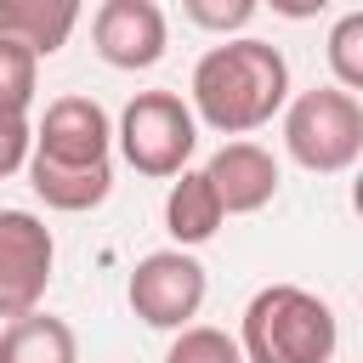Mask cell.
I'll use <instances>...</instances> for the list:
<instances>
[{"mask_svg":"<svg viewBox=\"0 0 363 363\" xmlns=\"http://www.w3.org/2000/svg\"><path fill=\"white\" fill-rule=\"evenodd\" d=\"M278 108H289V62L272 40H221L193 62V119L244 142Z\"/></svg>","mask_w":363,"mask_h":363,"instance_id":"1","label":"cell"},{"mask_svg":"<svg viewBox=\"0 0 363 363\" xmlns=\"http://www.w3.org/2000/svg\"><path fill=\"white\" fill-rule=\"evenodd\" d=\"M244 363H329L340 346L335 306L301 284H267L250 295L238 323Z\"/></svg>","mask_w":363,"mask_h":363,"instance_id":"2","label":"cell"},{"mask_svg":"<svg viewBox=\"0 0 363 363\" xmlns=\"http://www.w3.org/2000/svg\"><path fill=\"white\" fill-rule=\"evenodd\" d=\"M284 147L312 176H340L363 159V102L340 85H312L284 108Z\"/></svg>","mask_w":363,"mask_h":363,"instance_id":"3","label":"cell"},{"mask_svg":"<svg viewBox=\"0 0 363 363\" xmlns=\"http://www.w3.org/2000/svg\"><path fill=\"white\" fill-rule=\"evenodd\" d=\"M119 153L136 176L170 182L187 170L193 147H199V119L176 91H136L119 113Z\"/></svg>","mask_w":363,"mask_h":363,"instance_id":"4","label":"cell"},{"mask_svg":"<svg viewBox=\"0 0 363 363\" xmlns=\"http://www.w3.org/2000/svg\"><path fill=\"white\" fill-rule=\"evenodd\" d=\"M204 267H199V255H187V250H153V255H142L136 267H130V278H125V301H130V312L147 323V329H170V335H182V329H193V318H199V306H204Z\"/></svg>","mask_w":363,"mask_h":363,"instance_id":"5","label":"cell"},{"mask_svg":"<svg viewBox=\"0 0 363 363\" xmlns=\"http://www.w3.org/2000/svg\"><path fill=\"white\" fill-rule=\"evenodd\" d=\"M57 267V238L34 210H0V318L40 312Z\"/></svg>","mask_w":363,"mask_h":363,"instance_id":"6","label":"cell"},{"mask_svg":"<svg viewBox=\"0 0 363 363\" xmlns=\"http://www.w3.org/2000/svg\"><path fill=\"white\" fill-rule=\"evenodd\" d=\"M113 119L102 113L96 96H57L45 102L40 125H34V159L45 164H74V170H91V164H108V147H113Z\"/></svg>","mask_w":363,"mask_h":363,"instance_id":"7","label":"cell"},{"mask_svg":"<svg viewBox=\"0 0 363 363\" xmlns=\"http://www.w3.org/2000/svg\"><path fill=\"white\" fill-rule=\"evenodd\" d=\"M91 40H96V57L108 68H125V74H142L164 57L170 45V23L153 0H102L91 11Z\"/></svg>","mask_w":363,"mask_h":363,"instance_id":"8","label":"cell"},{"mask_svg":"<svg viewBox=\"0 0 363 363\" xmlns=\"http://www.w3.org/2000/svg\"><path fill=\"white\" fill-rule=\"evenodd\" d=\"M204 176H210V187H216L227 216H255V210H267L278 199V159L250 136L244 142H221L210 153Z\"/></svg>","mask_w":363,"mask_h":363,"instance_id":"9","label":"cell"},{"mask_svg":"<svg viewBox=\"0 0 363 363\" xmlns=\"http://www.w3.org/2000/svg\"><path fill=\"white\" fill-rule=\"evenodd\" d=\"M221 221H227V210H221L210 176H204V170H182V176L170 182V193H164V233L176 238V250L210 244V238L221 233Z\"/></svg>","mask_w":363,"mask_h":363,"instance_id":"10","label":"cell"},{"mask_svg":"<svg viewBox=\"0 0 363 363\" xmlns=\"http://www.w3.org/2000/svg\"><path fill=\"white\" fill-rule=\"evenodd\" d=\"M74 23H79V0H0V40L28 45L34 57L62 51Z\"/></svg>","mask_w":363,"mask_h":363,"instance_id":"11","label":"cell"},{"mask_svg":"<svg viewBox=\"0 0 363 363\" xmlns=\"http://www.w3.org/2000/svg\"><path fill=\"white\" fill-rule=\"evenodd\" d=\"M28 187H34V199H45V210L85 216V210L108 204V193H113V164L74 170V164H45V159H28Z\"/></svg>","mask_w":363,"mask_h":363,"instance_id":"12","label":"cell"},{"mask_svg":"<svg viewBox=\"0 0 363 363\" xmlns=\"http://www.w3.org/2000/svg\"><path fill=\"white\" fill-rule=\"evenodd\" d=\"M0 363H79V340L62 318L28 312L0 323Z\"/></svg>","mask_w":363,"mask_h":363,"instance_id":"13","label":"cell"},{"mask_svg":"<svg viewBox=\"0 0 363 363\" xmlns=\"http://www.w3.org/2000/svg\"><path fill=\"white\" fill-rule=\"evenodd\" d=\"M323 57H329V74H335L340 91H363V11L335 17V28L323 40Z\"/></svg>","mask_w":363,"mask_h":363,"instance_id":"14","label":"cell"},{"mask_svg":"<svg viewBox=\"0 0 363 363\" xmlns=\"http://www.w3.org/2000/svg\"><path fill=\"white\" fill-rule=\"evenodd\" d=\"M40 91V57L17 40H0V108L6 113H28Z\"/></svg>","mask_w":363,"mask_h":363,"instance_id":"15","label":"cell"},{"mask_svg":"<svg viewBox=\"0 0 363 363\" xmlns=\"http://www.w3.org/2000/svg\"><path fill=\"white\" fill-rule=\"evenodd\" d=\"M164 363H244V346L216 323H193V329H182L170 340Z\"/></svg>","mask_w":363,"mask_h":363,"instance_id":"16","label":"cell"},{"mask_svg":"<svg viewBox=\"0 0 363 363\" xmlns=\"http://www.w3.org/2000/svg\"><path fill=\"white\" fill-rule=\"evenodd\" d=\"M182 17L193 28H210L221 40H238V28H250V17H255V0H187Z\"/></svg>","mask_w":363,"mask_h":363,"instance_id":"17","label":"cell"},{"mask_svg":"<svg viewBox=\"0 0 363 363\" xmlns=\"http://www.w3.org/2000/svg\"><path fill=\"white\" fill-rule=\"evenodd\" d=\"M34 159V130H28V113H6L0 108V182L28 170Z\"/></svg>","mask_w":363,"mask_h":363,"instance_id":"18","label":"cell"},{"mask_svg":"<svg viewBox=\"0 0 363 363\" xmlns=\"http://www.w3.org/2000/svg\"><path fill=\"white\" fill-rule=\"evenodd\" d=\"M352 210H357V216H363V170H357V176H352Z\"/></svg>","mask_w":363,"mask_h":363,"instance_id":"19","label":"cell"}]
</instances>
